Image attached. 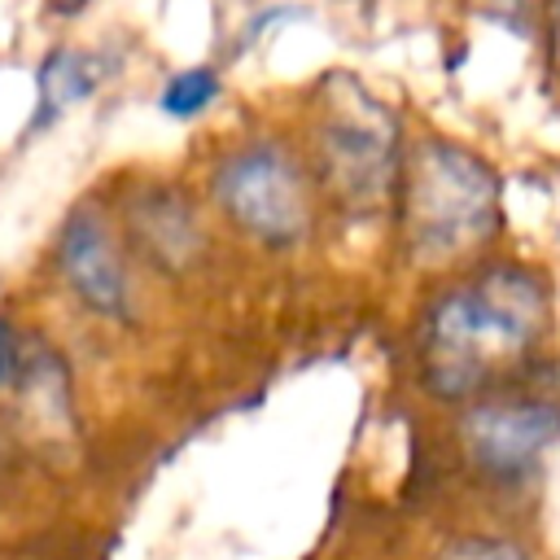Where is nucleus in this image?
Here are the masks:
<instances>
[{
  "label": "nucleus",
  "mask_w": 560,
  "mask_h": 560,
  "mask_svg": "<svg viewBox=\"0 0 560 560\" xmlns=\"http://www.w3.org/2000/svg\"><path fill=\"white\" fill-rule=\"evenodd\" d=\"M547 324V293L521 267H490L442 293L424 319V381L442 398H468L494 368L521 359Z\"/></svg>",
  "instance_id": "1"
},
{
  "label": "nucleus",
  "mask_w": 560,
  "mask_h": 560,
  "mask_svg": "<svg viewBox=\"0 0 560 560\" xmlns=\"http://www.w3.org/2000/svg\"><path fill=\"white\" fill-rule=\"evenodd\" d=\"M499 223V175L464 144L420 140L402 166V232L416 262H451Z\"/></svg>",
  "instance_id": "2"
},
{
  "label": "nucleus",
  "mask_w": 560,
  "mask_h": 560,
  "mask_svg": "<svg viewBox=\"0 0 560 560\" xmlns=\"http://www.w3.org/2000/svg\"><path fill=\"white\" fill-rule=\"evenodd\" d=\"M315 153L324 188L350 214L385 206L398 179V122L359 79L328 74L319 88Z\"/></svg>",
  "instance_id": "3"
},
{
  "label": "nucleus",
  "mask_w": 560,
  "mask_h": 560,
  "mask_svg": "<svg viewBox=\"0 0 560 560\" xmlns=\"http://www.w3.org/2000/svg\"><path fill=\"white\" fill-rule=\"evenodd\" d=\"M214 197L223 214L254 241L289 249L311 228L306 179L280 144H245L214 171Z\"/></svg>",
  "instance_id": "4"
},
{
  "label": "nucleus",
  "mask_w": 560,
  "mask_h": 560,
  "mask_svg": "<svg viewBox=\"0 0 560 560\" xmlns=\"http://www.w3.org/2000/svg\"><path fill=\"white\" fill-rule=\"evenodd\" d=\"M560 442V407L542 398L481 402L464 416V446L490 477H521Z\"/></svg>",
  "instance_id": "5"
},
{
  "label": "nucleus",
  "mask_w": 560,
  "mask_h": 560,
  "mask_svg": "<svg viewBox=\"0 0 560 560\" xmlns=\"http://www.w3.org/2000/svg\"><path fill=\"white\" fill-rule=\"evenodd\" d=\"M57 267L74 298L101 319H131V284L105 219L92 206H74L57 236Z\"/></svg>",
  "instance_id": "6"
},
{
  "label": "nucleus",
  "mask_w": 560,
  "mask_h": 560,
  "mask_svg": "<svg viewBox=\"0 0 560 560\" xmlns=\"http://www.w3.org/2000/svg\"><path fill=\"white\" fill-rule=\"evenodd\" d=\"M131 232H136L140 249L162 271H184L201 249L197 219H192L188 201L171 188H144L131 201Z\"/></svg>",
  "instance_id": "7"
},
{
  "label": "nucleus",
  "mask_w": 560,
  "mask_h": 560,
  "mask_svg": "<svg viewBox=\"0 0 560 560\" xmlns=\"http://www.w3.org/2000/svg\"><path fill=\"white\" fill-rule=\"evenodd\" d=\"M105 66L109 61L101 52H88V48H57V52H48V61L35 74V88H39V118H35V127H44L61 109L79 105L83 96H92L101 88V79L109 74Z\"/></svg>",
  "instance_id": "8"
},
{
  "label": "nucleus",
  "mask_w": 560,
  "mask_h": 560,
  "mask_svg": "<svg viewBox=\"0 0 560 560\" xmlns=\"http://www.w3.org/2000/svg\"><path fill=\"white\" fill-rule=\"evenodd\" d=\"M214 96H219V74H214L210 66H188V70H179V74L166 79L158 105H162V114H171V118H192V114H201Z\"/></svg>",
  "instance_id": "9"
},
{
  "label": "nucleus",
  "mask_w": 560,
  "mask_h": 560,
  "mask_svg": "<svg viewBox=\"0 0 560 560\" xmlns=\"http://www.w3.org/2000/svg\"><path fill=\"white\" fill-rule=\"evenodd\" d=\"M442 560H525V556L503 538H459L442 551Z\"/></svg>",
  "instance_id": "10"
},
{
  "label": "nucleus",
  "mask_w": 560,
  "mask_h": 560,
  "mask_svg": "<svg viewBox=\"0 0 560 560\" xmlns=\"http://www.w3.org/2000/svg\"><path fill=\"white\" fill-rule=\"evenodd\" d=\"M18 368H22V350H18V332L13 324L0 315V389H9L18 381Z\"/></svg>",
  "instance_id": "11"
},
{
  "label": "nucleus",
  "mask_w": 560,
  "mask_h": 560,
  "mask_svg": "<svg viewBox=\"0 0 560 560\" xmlns=\"http://www.w3.org/2000/svg\"><path fill=\"white\" fill-rule=\"evenodd\" d=\"M547 35H551V61L560 66V0L547 4Z\"/></svg>",
  "instance_id": "12"
},
{
  "label": "nucleus",
  "mask_w": 560,
  "mask_h": 560,
  "mask_svg": "<svg viewBox=\"0 0 560 560\" xmlns=\"http://www.w3.org/2000/svg\"><path fill=\"white\" fill-rule=\"evenodd\" d=\"M481 4H486V9L494 13V18H508V13H516V9L525 4V0H481Z\"/></svg>",
  "instance_id": "13"
}]
</instances>
